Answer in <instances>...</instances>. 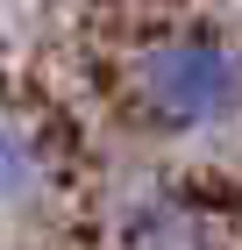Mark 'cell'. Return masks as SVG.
<instances>
[{
  "mask_svg": "<svg viewBox=\"0 0 242 250\" xmlns=\"http://www.w3.org/2000/svg\"><path fill=\"white\" fill-rule=\"evenodd\" d=\"M36 179H43V157H36V143L15 129V122H0V208H15V200H29L36 193Z\"/></svg>",
  "mask_w": 242,
  "mask_h": 250,
  "instance_id": "3957f363",
  "label": "cell"
},
{
  "mask_svg": "<svg viewBox=\"0 0 242 250\" xmlns=\"http://www.w3.org/2000/svg\"><path fill=\"white\" fill-rule=\"evenodd\" d=\"M129 107L157 136H206L242 115V43L221 29H164L129 58Z\"/></svg>",
  "mask_w": 242,
  "mask_h": 250,
  "instance_id": "6da1fadb",
  "label": "cell"
},
{
  "mask_svg": "<svg viewBox=\"0 0 242 250\" xmlns=\"http://www.w3.org/2000/svg\"><path fill=\"white\" fill-rule=\"evenodd\" d=\"M114 250H221L206 208L178 200V193H143L114 214Z\"/></svg>",
  "mask_w": 242,
  "mask_h": 250,
  "instance_id": "7a4b0ae2",
  "label": "cell"
}]
</instances>
